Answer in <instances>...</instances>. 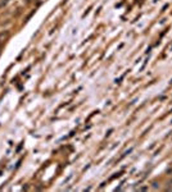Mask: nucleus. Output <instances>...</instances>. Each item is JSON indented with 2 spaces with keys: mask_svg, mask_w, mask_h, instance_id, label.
Wrapping results in <instances>:
<instances>
[{
  "mask_svg": "<svg viewBox=\"0 0 172 192\" xmlns=\"http://www.w3.org/2000/svg\"><path fill=\"white\" fill-rule=\"evenodd\" d=\"M8 36H9V32H8V31H5V32H2V33H0V43H3V40H5Z\"/></svg>",
  "mask_w": 172,
  "mask_h": 192,
  "instance_id": "1",
  "label": "nucleus"
},
{
  "mask_svg": "<svg viewBox=\"0 0 172 192\" xmlns=\"http://www.w3.org/2000/svg\"><path fill=\"white\" fill-rule=\"evenodd\" d=\"M7 3H8V0H4V2H2V3H0V7H4Z\"/></svg>",
  "mask_w": 172,
  "mask_h": 192,
  "instance_id": "2",
  "label": "nucleus"
},
{
  "mask_svg": "<svg viewBox=\"0 0 172 192\" xmlns=\"http://www.w3.org/2000/svg\"><path fill=\"white\" fill-rule=\"evenodd\" d=\"M153 187H154V188H159V186H157V183H155V182L153 183Z\"/></svg>",
  "mask_w": 172,
  "mask_h": 192,
  "instance_id": "3",
  "label": "nucleus"
},
{
  "mask_svg": "<svg viewBox=\"0 0 172 192\" xmlns=\"http://www.w3.org/2000/svg\"><path fill=\"white\" fill-rule=\"evenodd\" d=\"M171 182H172V181H171Z\"/></svg>",
  "mask_w": 172,
  "mask_h": 192,
  "instance_id": "4",
  "label": "nucleus"
}]
</instances>
